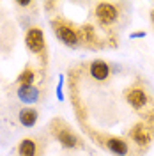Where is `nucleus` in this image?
Segmentation results:
<instances>
[{
    "instance_id": "10",
    "label": "nucleus",
    "mask_w": 154,
    "mask_h": 156,
    "mask_svg": "<svg viewBox=\"0 0 154 156\" xmlns=\"http://www.w3.org/2000/svg\"><path fill=\"white\" fill-rule=\"evenodd\" d=\"M106 147L117 156H126L128 154V144H126L122 138H117V136L108 138V140H106Z\"/></svg>"
},
{
    "instance_id": "12",
    "label": "nucleus",
    "mask_w": 154,
    "mask_h": 156,
    "mask_svg": "<svg viewBox=\"0 0 154 156\" xmlns=\"http://www.w3.org/2000/svg\"><path fill=\"white\" fill-rule=\"evenodd\" d=\"M19 156H36V142L32 138H25L21 140V144L18 146Z\"/></svg>"
},
{
    "instance_id": "16",
    "label": "nucleus",
    "mask_w": 154,
    "mask_h": 156,
    "mask_svg": "<svg viewBox=\"0 0 154 156\" xmlns=\"http://www.w3.org/2000/svg\"><path fill=\"white\" fill-rule=\"evenodd\" d=\"M151 21H152V23H154V9L151 11Z\"/></svg>"
},
{
    "instance_id": "11",
    "label": "nucleus",
    "mask_w": 154,
    "mask_h": 156,
    "mask_svg": "<svg viewBox=\"0 0 154 156\" xmlns=\"http://www.w3.org/2000/svg\"><path fill=\"white\" fill-rule=\"evenodd\" d=\"M18 117H19V122L23 126L32 128L36 124V121H37V110H34V108H23V110H19Z\"/></svg>"
},
{
    "instance_id": "1",
    "label": "nucleus",
    "mask_w": 154,
    "mask_h": 156,
    "mask_svg": "<svg viewBox=\"0 0 154 156\" xmlns=\"http://www.w3.org/2000/svg\"><path fill=\"white\" fill-rule=\"evenodd\" d=\"M53 30H55V34H57V37L64 43V44H68L71 48H75L78 46V43H80V39H78V34L75 29H71L68 23H64V21H53Z\"/></svg>"
},
{
    "instance_id": "5",
    "label": "nucleus",
    "mask_w": 154,
    "mask_h": 156,
    "mask_svg": "<svg viewBox=\"0 0 154 156\" xmlns=\"http://www.w3.org/2000/svg\"><path fill=\"white\" fill-rule=\"evenodd\" d=\"M131 138L135 140L138 146L145 147V146H149L151 140H152V131L145 126V124H136V126L131 129Z\"/></svg>"
},
{
    "instance_id": "4",
    "label": "nucleus",
    "mask_w": 154,
    "mask_h": 156,
    "mask_svg": "<svg viewBox=\"0 0 154 156\" xmlns=\"http://www.w3.org/2000/svg\"><path fill=\"white\" fill-rule=\"evenodd\" d=\"M126 99H128V103L135 108V110H142V108L147 105V101H149L147 94H145L140 87L129 89V90H128V94H126Z\"/></svg>"
},
{
    "instance_id": "14",
    "label": "nucleus",
    "mask_w": 154,
    "mask_h": 156,
    "mask_svg": "<svg viewBox=\"0 0 154 156\" xmlns=\"http://www.w3.org/2000/svg\"><path fill=\"white\" fill-rule=\"evenodd\" d=\"M131 39H136V37H145V32H133L131 36H129Z\"/></svg>"
},
{
    "instance_id": "3",
    "label": "nucleus",
    "mask_w": 154,
    "mask_h": 156,
    "mask_svg": "<svg viewBox=\"0 0 154 156\" xmlns=\"http://www.w3.org/2000/svg\"><path fill=\"white\" fill-rule=\"evenodd\" d=\"M25 43H27V48L34 53H41L44 50V34L41 29H30L27 32V37H25Z\"/></svg>"
},
{
    "instance_id": "8",
    "label": "nucleus",
    "mask_w": 154,
    "mask_h": 156,
    "mask_svg": "<svg viewBox=\"0 0 154 156\" xmlns=\"http://www.w3.org/2000/svg\"><path fill=\"white\" fill-rule=\"evenodd\" d=\"M57 140L64 147H69V149H73V147L78 146V136L75 135L73 131H69L68 128L58 129V131H57Z\"/></svg>"
},
{
    "instance_id": "2",
    "label": "nucleus",
    "mask_w": 154,
    "mask_h": 156,
    "mask_svg": "<svg viewBox=\"0 0 154 156\" xmlns=\"http://www.w3.org/2000/svg\"><path fill=\"white\" fill-rule=\"evenodd\" d=\"M96 18L101 25H112L115 23L119 18V11L114 4H108V2H101L96 7Z\"/></svg>"
},
{
    "instance_id": "9",
    "label": "nucleus",
    "mask_w": 154,
    "mask_h": 156,
    "mask_svg": "<svg viewBox=\"0 0 154 156\" xmlns=\"http://www.w3.org/2000/svg\"><path fill=\"white\" fill-rule=\"evenodd\" d=\"M78 39L80 41H83L87 44H94L97 41V34H96V29L92 27V25H82L80 29H78Z\"/></svg>"
},
{
    "instance_id": "6",
    "label": "nucleus",
    "mask_w": 154,
    "mask_h": 156,
    "mask_svg": "<svg viewBox=\"0 0 154 156\" xmlns=\"http://www.w3.org/2000/svg\"><path fill=\"white\" fill-rule=\"evenodd\" d=\"M89 71H90V76L94 80H99V82H103V80H106L110 76V66L106 64L105 60H94L90 64Z\"/></svg>"
},
{
    "instance_id": "7",
    "label": "nucleus",
    "mask_w": 154,
    "mask_h": 156,
    "mask_svg": "<svg viewBox=\"0 0 154 156\" xmlns=\"http://www.w3.org/2000/svg\"><path fill=\"white\" fill-rule=\"evenodd\" d=\"M18 98L21 103H36L39 99V90L37 87H34V85H23V87L18 89Z\"/></svg>"
},
{
    "instance_id": "13",
    "label": "nucleus",
    "mask_w": 154,
    "mask_h": 156,
    "mask_svg": "<svg viewBox=\"0 0 154 156\" xmlns=\"http://www.w3.org/2000/svg\"><path fill=\"white\" fill-rule=\"evenodd\" d=\"M32 82H34V73H32V69H25L18 78V83L19 87H23V85H32Z\"/></svg>"
},
{
    "instance_id": "15",
    "label": "nucleus",
    "mask_w": 154,
    "mask_h": 156,
    "mask_svg": "<svg viewBox=\"0 0 154 156\" xmlns=\"http://www.w3.org/2000/svg\"><path fill=\"white\" fill-rule=\"evenodd\" d=\"M19 5H29L30 4V0H21V2H18Z\"/></svg>"
}]
</instances>
